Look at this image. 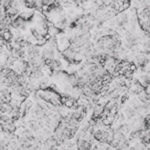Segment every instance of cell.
Wrapping results in <instances>:
<instances>
[{
    "instance_id": "7a4b0ae2",
    "label": "cell",
    "mask_w": 150,
    "mask_h": 150,
    "mask_svg": "<svg viewBox=\"0 0 150 150\" xmlns=\"http://www.w3.org/2000/svg\"><path fill=\"white\" fill-rule=\"evenodd\" d=\"M31 32H32V34L33 35V37L36 38L38 40H40H40H44V38L42 37L41 35H40V33H38V31L36 30V29L32 28V29H31Z\"/></svg>"
},
{
    "instance_id": "52a82bcc",
    "label": "cell",
    "mask_w": 150,
    "mask_h": 150,
    "mask_svg": "<svg viewBox=\"0 0 150 150\" xmlns=\"http://www.w3.org/2000/svg\"><path fill=\"white\" fill-rule=\"evenodd\" d=\"M47 87H48V85H47V83H41L40 84V88L41 90L47 89Z\"/></svg>"
},
{
    "instance_id": "3957f363",
    "label": "cell",
    "mask_w": 150,
    "mask_h": 150,
    "mask_svg": "<svg viewBox=\"0 0 150 150\" xmlns=\"http://www.w3.org/2000/svg\"><path fill=\"white\" fill-rule=\"evenodd\" d=\"M1 36H2L3 40H4V41H8V40H10L11 38V33H10L9 31H4Z\"/></svg>"
},
{
    "instance_id": "6da1fadb",
    "label": "cell",
    "mask_w": 150,
    "mask_h": 150,
    "mask_svg": "<svg viewBox=\"0 0 150 150\" xmlns=\"http://www.w3.org/2000/svg\"><path fill=\"white\" fill-rule=\"evenodd\" d=\"M103 110H104L103 105H101V104H97L96 106L94 107V115L100 116L102 114Z\"/></svg>"
},
{
    "instance_id": "9c48e42d",
    "label": "cell",
    "mask_w": 150,
    "mask_h": 150,
    "mask_svg": "<svg viewBox=\"0 0 150 150\" xmlns=\"http://www.w3.org/2000/svg\"><path fill=\"white\" fill-rule=\"evenodd\" d=\"M120 120H121V121L125 120V117H124V115H123V114H121V115H120Z\"/></svg>"
},
{
    "instance_id": "5b68a950",
    "label": "cell",
    "mask_w": 150,
    "mask_h": 150,
    "mask_svg": "<svg viewBox=\"0 0 150 150\" xmlns=\"http://www.w3.org/2000/svg\"><path fill=\"white\" fill-rule=\"evenodd\" d=\"M126 114H127V118L130 119V118H132V117H134L136 112H135V111L133 109L128 108V109H126Z\"/></svg>"
},
{
    "instance_id": "277c9868",
    "label": "cell",
    "mask_w": 150,
    "mask_h": 150,
    "mask_svg": "<svg viewBox=\"0 0 150 150\" xmlns=\"http://www.w3.org/2000/svg\"><path fill=\"white\" fill-rule=\"evenodd\" d=\"M115 105H116L115 101H113V100H110V101H108V103H106V104H105V107H104V108L107 109V110H109V111H111V109L115 106Z\"/></svg>"
},
{
    "instance_id": "ba28073f",
    "label": "cell",
    "mask_w": 150,
    "mask_h": 150,
    "mask_svg": "<svg viewBox=\"0 0 150 150\" xmlns=\"http://www.w3.org/2000/svg\"><path fill=\"white\" fill-rule=\"evenodd\" d=\"M126 100H127V97H126V96L122 97V98H121V104H124L125 102H126Z\"/></svg>"
},
{
    "instance_id": "8992f818",
    "label": "cell",
    "mask_w": 150,
    "mask_h": 150,
    "mask_svg": "<svg viewBox=\"0 0 150 150\" xmlns=\"http://www.w3.org/2000/svg\"><path fill=\"white\" fill-rule=\"evenodd\" d=\"M30 128L32 129L33 131H34V132H37L38 130H39V126H38L37 125V122L35 121H31L30 122Z\"/></svg>"
}]
</instances>
